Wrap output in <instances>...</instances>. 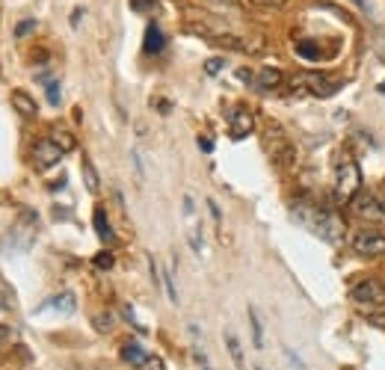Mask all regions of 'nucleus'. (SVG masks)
Wrapping results in <instances>:
<instances>
[{"mask_svg":"<svg viewBox=\"0 0 385 370\" xmlns=\"http://www.w3.org/2000/svg\"><path fill=\"white\" fill-rule=\"evenodd\" d=\"M294 219L303 222L308 231H315L326 243H341V237H344V219H341L332 208L317 205V202H311V198L294 202Z\"/></svg>","mask_w":385,"mask_h":370,"instance_id":"1","label":"nucleus"},{"mask_svg":"<svg viewBox=\"0 0 385 370\" xmlns=\"http://www.w3.org/2000/svg\"><path fill=\"white\" fill-rule=\"evenodd\" d=\"M359 190H362V169L350 154H344L335 166V202L350 205L359 196Z\"/></svg>","mask_w":385,"mask_h":370,"instance_id":"2","label":"nucleus"},{"mask_svg":"<svg viewBox=\"0 0 385 370\" xmlns=\"http://www.w3.org/2000/svg\"><path fill=\"white\" fill-rule=\"evenodd\" d=\"M341 89V80H329L315 71H305V75H296L288 80V92L291 95H315V98H329Z\"/></svg>","mask_w":385,"mask_h":370,"instance_id":"3","label":"nucleus"},{"mask_svg":"<svg viewBox=\"0 0 385 370\" xmlns=\"http://www.w3.org/2000/svg\"><path fill=\"white\" fill-rule=\"evenodd\" d=\"M350 210L365 222H385V205H382V198L377 193L359 190V196L350 202Z\"/></svg>","mask_w":385,"mask_h":370,"instance_id":"4","label":"nucleus"},{"mask_svg":"<svg viewBox=\"0 0 385 370\" xmlns=\"http://www.w3.org/2000/svg\"><path fill=\"white\" fill-rule=\"evenodd\" d=\"M350 300L362 308H374V305H385V284L377 279H362L350 288Z\"/></svg>","mask_w":385,"mask_h":370,"instance_id":"5","label":"nucleus"},{"mask_svg":"<svg viewBox=\"0 0 385 370\" xmlns=\"http://www.w3.org/2000/svg\"><path fill=\"white\" fill-rule=\"evenodd\" d=\"M63 148H60V142H56L53 136H42L36 139V146H33V166L39 169V172H45V169L56 166L63 160Z\"/></svg>","mask_w":385,"mask_h":370,"instance_id":"6","label":"nucleus"},{"mask_svg":"<svg viewBox=\"0 0 385 370\" xmlns=\"http://www.w3.org/2000/svg\"><path fill=\"white\" fill-rule=\"evenodd\" d=\"M353 249L362 258H379V255H385V234L377 229H365L353 237Z\"/></svg>","mask_w":385,"mask_h":370,"instance_id":"7","label":"nucleus"},{"mask_svg":"<svg viewBox=\"0 0 385 370\" xmlns=\"http://www.w3.org/2000/svg\"><path fill=\"white\" fill-rule=\"evenodd\" d=\"M252 127H255L252 110L234 107V110H232V119H228V136H232V139H246V136L252 134Z\"/></svg>","mask_w":385,"mask_h":370,"instance_id":"8","label":"nucleus"},{"mask_svg":"<svg viewBox=\"0 0 385 370\" xmlns=\"http://www.w3.org/2000/svg\"><path fill=\"white\" fill-rule=\"evenodd\" d=\"M122 359L127 362V364H131V367H137V370H160V362L158 359H151V355L146 352V350H142L139 344H134V340H131V344H125L122 347Z\"/></svg>","mask_w":385,"mask_h":370,"instance_id":"9","label":"nucleus"},{"mask_svg":"<svg viewBox=\"0 0 385 370\" xmlns=\"http://www.w3.org/2000/svg\"><path fill=\"white\" fill-rule=\"evenodd\" d=\"M270 158H273V163L276 166H282V169H291L294 163H296V151H294V146L284 136H279L273 146H270Z\"/></svg>","mask_w":385,"mask_h":370,"instance_id":"10","label":"nucleus"},{"mask_svg":"<svg viewBox=\"0 0 385 370\" xmlns=\"http://www.w3.org/2000/svg\"><path fill=\"white\" fill-rule=\"evenodd\" d=\"M284 83V75L279 68H261V71H255V80H252V87L258 89V92H273L279 89Z\"/></svg>","mask_w":385,"mask_h":370,"instance_id":"11","label":"nucleus"},{"mask_svg":"<svg viewBox=\"0 0 385 370\" xmlns=\"http://www.w3.org/2000/svg\"><path fill=\"white\" fill-rule=\"evenodd\" d=\"M12 107H15V113H18L21 119H36V113H39L36 101L27 92H21V89L12 92Z\"/></svg>","mask_w":385,"mask_h":370,"instance_id":"12","label":"nucleus"},{"mask_svg":"<svg viewBox=\"0 0 385 370\" xmlns=\"http://www.w3.org/2000/svg\"><path fill=\"white\" fill-rule=\"evenodd\" d=\"M166 45V36L158 24H149L146 27V42H142V48H146V53H160Z\"/></svg>","mask_w":385,"mask_h":370,"instance_id":"13","label":"nucleus"},{"mask_svg":"<svg viewBox=\"0 0 385 370\" xmlns=\"http://www.w3.org/2000/svg\"><path fill=\"white\" fill-rule=\"evenodd\" d=\"M92 225H95V231H98V237H101L104 243H113V240H116V234H113V225H110V219H107V210H104V208L95 210Z\"/></svg>","mask_w":385,"mask_h":370,"instance_id":"14","label":"nucleus"},{"mask_svg":"<svg viewBox=\"0 0 385 370\" xmlns=\"http://www.w3.org/2000/svg\"><path fill=\"white\" fill-rule=\"evenodd\" d=\"M83 181H87V190L89 193L101 190V181H98V172H95V166H92L89 158H83Z\"/></svg>","mask_w":385,"mask_h":370,"instance_id":"15","label":"nucleus"},{"mask_svg":"<svg viewBox=\"0 0 385 370\" xmlns=\"http://www.w3.org/2000/svg\"><path fill=\"white\" fill-rule=\"evenodd\" d=\"M45 305H53V308H60L63 311V314H71V311H75L77 308V300H75V293H60V296H53V300L51 302H45Z\"/></svg>","mask_w":385,"mask_h":370,"instance_id":"16","label":"nucleus"},{"mask_svg":"<svg viewBox=\"0 0 385 370\" xmlns=\"http://www.w3.org/2000/svg\"><path fill=\"white\" fill-rule=\"evenodd\" d=\"M225 347H228V355H232V362L237 367H244V350H240V340L234 332H225Z\"/></svg>","mask_w":385,"mask_h":370,"instance_id":"17","label":"nucleus"},{"mask_svg":"<svg viewBox=\"0 0 385 370\" xmlns=\"http://www.w3.org/2000/svg\"><path fill=\"white\" fill-rule=\"evenodd\" d=\"M249 323H252V340H255V347H264V329H261V317H258V311L249 308Z\"/></svg>","mask_w":385,"mask_h":370,"instance_id":"18","label":"nucleus"},{"mask_svg":"<svg viewBox=\"0 0 385 370\" xmlns=\"http://www.w3.org/2000/svg\"><path fill=\"white\" fill-rule=\"evenodd\" d=\"M56 142H60V148L68 154V151H75V136H71L65 127H53V134H51Z\"/></svg>","mask_w":385,"mask_h":370,"instance_id":"19","label":"nucleus"},{"mask_svg":"<svg viewBox=\"0 0 385 370\" xmlns=\"http://www.w3.org/2000/svg\"><path fill=\"white\" fill-rule=\"evenodd\" d=\"M362 314L374 323V326H379V329H385V305H374V308H362Z\"/></svg>","mask_w":385,"mask_h":370,"instance_id":"20","label":"nucleus"},{"mask_svg":"<svg viewBox=\"0 0 385 370\" xmlns=\"http://www.w3.org/2000/svg\"><path fill=\"white\" fill-rule=\"evenodd\" d=\"M296 53H299V56H305V60H320L317 45H315V42H308V39L299 42V45H296Z\"/></svg>","mask_w":385,"mask_h":370,"instance_id":"21","label":"nucleus"},{"mask_svg":"<svg viewBox=\"0 0 385 370\" xmlns=\"http://www.w3.org/2000/svg\"><path fill=\"white\" fill-rule=\"evenodd\" d=\"M42 83H45V87H48V104H60V83H56V80H51L48 75H42Z\"/></svg>","mask_w":385,"mask_h":370,"instance_id":"22","label":"nucleus"},{"mask_svg":"<svg viewBox=\"0 0 385 370\" xmlns=\"http://www.w3.org/2000/svg\"><path fill=\"white\" fill-rule=\"evenodd\" d=\"M370 48H374V53L385 63V30H374V36H370Z\"/></svg>","mask_w":385,"mask_h":370,"instance_id":"23","label":"nucleus"},{"mask_svg":"<svg viewBox=\"0 0 385 370\" xmlns=\"http://www.w3.org/2000/svg\"><path fill=\"white\" fill-rule=\"evenodd\" d=\"M222 65H225V60H222V56H213V60H208V63H205V75L217 77L220 71H222Z\"/></svg>","mask_w":385,"mask_h":370,"instance_id":"24","label":"nucleus"},{"mask_svg":"<svg viewBox=\"0 0 385 370\" xmlns=\"http://www.w3.org/2000/svg\"><path fill=\"white\" fill-rule=\"evenodd\" d=\"M92 261H95V267H98V269H110V267H113V261H116V258H113L110 252H98Z\"/></svg>","mask_w":385,"mask_h":370,"instance_id":"25","label":"nucleus"},{"mask_svg":"<svg viewBox=\"0 0 385 370\" xmlns=\"http://www.w3.org/2000/svg\"><path fill=\"white\" fill-rule=\"evenodd\" d=\"M131 9L139 12V15H149V12L154 9V0H131Z\"/></svg>","mask_w":385,"mask_h":370,"instance_id":"26","label":"nucleus"},{"mask_svg":"<svg viewBox=\"0 0 385 370\" xmlns=\"http://www.w3.org/2000/svg\"><path fill=\"white\" fill-rule=\"evenodd\" d=\"M163 288H166V293H169V300H172V302H178V291H175L172 273H166V276H163Z\"/></svg>","mask_w":385,"mask_h":370,"instance_id":"27","label":"nucleus"},{"mask_svg":"<svg viewBox=\"0 0 385 370\" xmlns=\"http://www.w3.org/2000/svg\"><path fill=\"white\" fill-rule=\"evenodd\" d=\"M30 30H36V21H30V18H27V21H21V24L15 27V36H27Z\"/></svg>","mask_w":385,"mask_h":370,"instance_id":"28","label":"nucleus"},{"mask_svg":"<svg viewBox=\"0 0 385 370\" xmlns=\"http://www.w3.org/2000/svg\"><path fill=\"white\" fill-rule=\"evenodd\" d=\"M95 326H98V329H110V326H113L110 314H101V317H95Z\"/></svg>","mask_w":385,"mask_h":370,"instance_id":"29","label":"nucleus"},{"mask_svg":"<svg viewBox=\"0 0 385 370\" xmlns=\"http://www.w3.org/2000/svg\"><path fill=\"white\" fill-rule=\"evenodd\" d=\"M237 77H240V80H244V83H252V80H255V75H252V71H249V68H240V71H237Z\"/></svg>","mask_w":385,"mask_h":370,"instance_id":"30","label":"nucleus"},{"mask_svg":"<svg viewBox=\"0 0 385 370\" xmlns=\"http://www.w3.org/2000/svg\"><path fill=\"white\" fill-rule=\"evenodd\" d=\"M252 4H258V6H282V4H288V0H252Z\"/></svg>","mask_w":385,"mask_h":370,"instance_id":"31","label":"nucleus"},{"mask_svg":"<svg viewBox=\"0 0 385 370\" xmlns=\"http://www.w3.org/2000/svg\"><path fill=\"white\" fill-rule=\"evenodd\" d=\"M208 208H210V217H213V222H220V219H222V213H220L217 202H208Z\"/></svg>","mask_w":385,"mask_h":370,"instance_id":"32","label":"nucleus"},{"mask_svg":"<svg viewBox=\"0 0 385 370\" xmlns=\"http://www.w3.org/2000/svg\"><path fill=\"white\" fill-rule=\"evenodd\" d=\"M198 148H202V151H213V142L208 136H202V139H198Z\"/></svg>","mask_w":385,"mask_h":370,"instance_id":"33","label":"nucleus"},{"mask_svg":"<svg viewBox=\"0 0 385 370\" xmlns=\"http://www.w3.org/2000/svg\"><path fill=\"white\" fill-rule=\"evenodd\" d=\"M353 4H355V6H359L362 12H370V4H367V0H353Z\"/></svg>","mask_w":385,"mask_h":370,"instance_id":"34","label":"nucleus"},{"mask_svg":"<svg viewBox=\"0 0 385 370\" xmlns=\"http://www.w3.org/2000/svg\"><path fill=\"white\" fill-rule=\"evenodd\" d=\"M184 210H187V213H193V198H190V196L184 198Z\"/></svg>","mask_w":385,"mask_h":370,"instance_id":"35","label":"nucleus"},{"mask_svg":"<svg viewBox=\"0 0 385 370\" xmlns=\"http://www.w3.org/2000/svg\"><path fill=\"white\" fill-rule=\"evenodd\" d=\"M6 338H9V329H6V326H0V344H4Z\"/></svg>","mask_w":385,"mask_h":370,"instance_id":"36","label":"nucleus"},{"mask_svg":"<svg viewBox=\"0 0 385 370\" xmlns=\"http://www.w3.org/2000/svg\"><path fill=\"white\" fill-rule=\"evenodd\" d=\"M379 95H385V80H382V83H379Z\"/></svg>","mask_w":385,"mask_h":370,"instance_id":"37","label":"nucleus"},{"mask_svg":"<svg viewBox=\"0 0 385 370\" xmlns=\"http://www.w3.org/2000/svg\"><path fill=\"white\" fill-rule=\"evenodd\" d=\"M255 370H264V367H255Z\"/></svg>","mask_w":385,"mask_h":370,"instance_id":"38","label":"nucleus"}]
</instances>
